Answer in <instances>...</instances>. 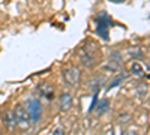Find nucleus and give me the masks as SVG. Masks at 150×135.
I'll return each mask as SVG.
<instances>
[{
  "label": "nucleus",
  "mask_w": 150,
  "mask_h": 135,
  "mask_svg": "<svg viewBox=\"0 0 150 135\" xmlns=\"http://www.w3.org/2000/svg\"><path fill=\"white\" fill-rule=\"evenodd\" d=\"M112 26H114V23H112V20L110 18V15L107 14V12H101V14L98 15V18H96V32L104 41L110 39L108 30Z\"/></svg>",
  "instance_id": "1"
},
{
  "label": "nucleus",
  "mask_w": 150,
  "mask_h": 135,
  "mask_svg": "<svg viewBox=\"0 0 150 135\" xmlns=\"http://www.w3.org/2000/svg\"><path fill=\"white\" fill-rule=\"evenodd\" d=\"M23 105L26 107L27 113L30 116V122L32 123H38L42 117V104H41V101L36 99V98H29V99L24 101Z\"/></svg>",
  "instance_id": "2"
},
{
  "label": "nucleus",
  "mask_w": 150,
  "mask_h": 135,
  "mask_svg": "<svg viewBox=\"0 0 150 135\" xmlns=\"http://www.w3.org/2000/svg\"><path fill=\"white\" fill-rule=\"evenodd\" d=\"M15 120H17V128L20 129H27L30 126V116L24 105H17L14 110Z\"/></svg>",
  "instance_id": "3"
},
{
  "label": "nucleus",
  "mask_w": 150,
  "mask_h": 135,
  "mask_svg": "<svg viewBox=\"0 0 150 135\" xmlns=\"http://www.w3.org/2000/svg\"><path fill=\"white\" fill-rule=\"evenodd\" d=\"M63 80L69 86H77L81 81V69L77 66H72L63 72Z\"/></svg>",
  "instance_id": "4"
},
{
  "label": "nucleus",
  "mask_w": 150,
  "mask_h": 135,
  "mask_svg": "<svg viewBox=\"0 0 150 135\" xmlns=\"http://www.w3.org/2000/svg\"><path fill=\"white\" fill-rule=\"evenodd\" d=\"M2 120H3V126L8 131L14 132L17 129V120H15V114L12 110H5L3 114H2Z\"/></svg>",
  "instance_id": "5"
},
{
  "label": "nucleus",
  "mask_w": 150,
  "mask_h": 135,
  "mask_svg": "<svg viewBox=\"0 0 150 135\" xmlns=\"http://www.w3.org/2000/svg\"><path fill=\"white\" fill-rule=\"evenodd\" d=\"M74 105V98L71 93H62L60 98H59V107H60V111L62 113H68L69 110L72 108Z\"/></svg>",
  "instance_id": "6"
},
{
  "label": "nucleus",
  "mask_w": 150,
  "mask_h": 135,
  "mask_svg": "<svg viewBox=\"0 0 150 135\" xmlns=\"http://www.w3.org/2000/svg\"><path fill=\"white\" fill-rule=\"evenodd\" d=\"M80 59H81V63H83L86 68H93L95 63H96L95 53L90 51V50H86V48H83V50H81V53H80Z\"/></svg>",
  "instance_id": "7"
},
{
  "label": "nucleus",
  "mask_w": 150,
  "mask_h": 135,
  "mask_svg": "<svg viewBox=\"0 0 150 135\" xmlns=\"http://www.w3.org/2000/svg\"><path fill=\"white\" fill-rule=\"evenodd\" d=\"M128 78V74L126 72H120L119 75H116L114 78H112V81L108 84V87H107V90H111V89H114V87H117V86H120L125 80Z\"/></svg>",
  "instance_id": "8"
},
{
  "label": "nucleus",
  "mask_w": 150,
  "mask_h": 135,
  "mask_svg": "<svg viewBox=\"0 0 150 135\" xmlns=\"http://www.w3.org/2000/svg\"><path fill=\"white\" fill-rule=\"evenodd\" d=\"M39 93H41L42 98H45L47 101H51L54 98V87H53V86H48V84L44 86V87L41 86V87H39Z\"/></svg>",
  "instance_id": "9"
},
{
  "label": "nucleus",
  "mask_w": 150,
  "mask_h": 135,
  "mask_svg": "<svg viewBox=\"0 0 150 135\" xmlns=\"http://www.w3.org/2000/svg\"><path fill=\"white\" fill-rule=\"evenodd\" d=\"M131 74L134 77H138V78L144 77V66L140 62H134L131 65Z\"/></svg>",
  "instance_id": "10"
},
{
  "label": "nucleus",
  "mask_w": 150,
  "mask_h": 135,
  "mask_svg": "<svg viewBox=\"0 0 150 135\" xmlns=\"http://www.w3.org/2000/svg\"><path fill=\"white\" fill-rule=\"evenodd\" d=\"M96 113L101 116V114H104V113H107V110H108V107H110V102L107 101V99H98V102H96Z\"/></svg>",
  "instance_id": "11"
},
{
  "label": "nucleus",
  "mask_w": 150,
  "mask_h": 135,
  "mask_svg": "<svg viewBox=\"0 0 150 135\" xmlns=\"http://www.w3.org/2000/svg\"><path fill=\"white\" fill-rule=\"evenodd\" d=\"M122 68V62H117V60H112V59H110V62L105 65V71H110V72H117L119 69Z\"/></svg>",
  "instance_id": "12"
},
{
  "label": "nucleus",
  "mask_w": 150,
  "mask_h": 135,
  "mask_svg": "<svg viewBox=\"0 0 150 135\" xmlns=\"http://www.w3.org/2000/svg\"><path fill=\"white\" fill-rule=\"evenodd\" d=\"M128 56H131L134 59H143L144 57V53H143L141 48L134 47V48H129V50H128Z\"/></svg>",
  "instance_id": "13"
},
{
  "label": "nucleus",
  "mask_w": 150,
  "mask_h": 135,
  "mask_svg": "<svg viewBox=\"0 0 150 135\" xmlns=\"http://www.w3.org/2000/svg\"><path fill=\"white\" fill-rule=\"evenodd\" d=\"M119 120H120V122H129V120H131V114H129V113H122L120 117H119Z\"/></svg>",
  "instance_id": "14"
},
{
  "label": "nucleus",
  "mask_w": 150,
  "mask_h": 135,
  "mask_svg": "<svg viewBox=\"0 0 150 135\" xmlns=\"http://www.w3.org/2000/svg\"><path fill=\"white\" fill-rule=\"evenodd\" d=\"M51 135H65V129H63V126H57V128L53 131Z\"/></svg>",
  "instance_id": "15"
},
{
  "label": "nucleus",
  "mask_w": 150,
  "mask_h": 135,
  "mask_svg": "<svg viewBox=\"0 0 150 135\" xmlns=\"http://www.w3.org/2000/svg\"><path fill=\"white\" fill-rule=\"evenodd\" d=\"M123 135H138V134L134 131H126V132H123Z\"/></svg>",
  "instance_id": "16"
},
{
  "label": "nucleus",
  "mask_w": 150,
  "mask_h": 135,
  "mask_svg": "<svg viewBox=\"0 0 150 135\" xmlns=\"http://www.w3.org/2000/svg\"><path fill=\"white\" fill-rule=\"evenodd\" d=\"M111 2H114V3H122V2H125V0H111Z\"/></svg>",
  "instance_id": "17"
}]
</instances>
